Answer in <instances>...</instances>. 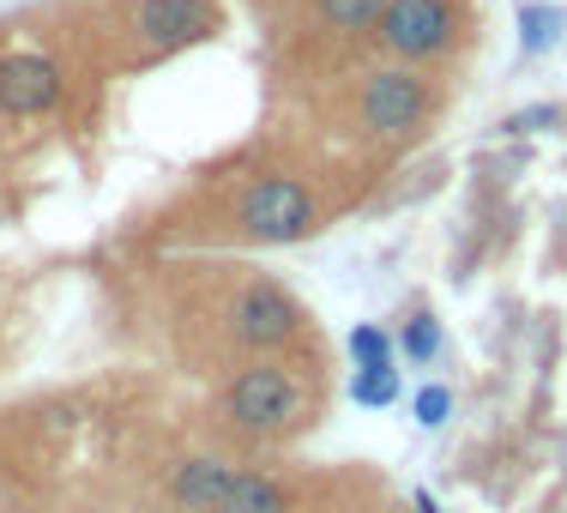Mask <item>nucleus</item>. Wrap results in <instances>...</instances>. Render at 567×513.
Segmentation results:
<instances>
[{
	"label": "nucleus",
	"instance_id": "0eeeda50",
	"mask_svg": "<svg viewBox=\"0 0 567 513\" xmlns=\"http://www.w3.org/2000/svg\"><path fill=\"white\" fill-rule=\"evenodd\" d=\"M229 483H236V471H229L224 459H182V465L169 471V495L182 507H199V513H218Z\"/></svg>",
	"mask_w": 567,
	"mask_h": 513
},
{
	"label": "nucleus",
	"instance_id": "1a4fd4ad",
	"mask_svg": "<svg viewBox=\"0 0 567 513\" xmlns=\"http://www.w3.org/2000/svg\"><path fill=\"white\" fill-rule=\"evenodd\" d=\"M513 24H519V55L537 61L567 37V7H556V0H519Z\"/></svg>",
	"mask_w": 567,
	"mask_h": 513
},
{
	"label": "nucleus",
	"instance_id": "423d86ee",
	"mask_svg": "<svg viewBox=\"0 0 567 513\" xmlns=\"http://www.w3.org/2000/svg\"><path fill=\"white\" fill-rule=\"evenodd\" d=\"M229 332L248 350H278L296 332V302L278 285H248L236 296V308H229Z\"/></svg>",
	"mask_w": 567,
	"mask_h": 513
},
{
	"label": "nucleus",
	"instance_id": "f03ea898",
	"mask_svg": "<svg viewBox=\"0 0 567 513\" xmlns=\"http://www.w3.org/2000/svg\"><path fill=\"white\" fill-rule=\"evenodd\" d=\"M381 43L399 61H429L453 43V7L447 0H386Z\"/></svg>",
	"mask_w": 567,
	"mask_h": 513
},
{
	"label": "nucleus",
	"instance_id": "9d476101",
	"mask_svg": "<svg viewBox=\"0 0 567 513\" xmlns=\"http://www.w3.org/2000/svg\"><path fill=\"white\" fill-rule=\"evenodd\" d=\"M218 513H284V490L272 478H260V471H236Z\"/></svg>",
	"mask_w": 567,
	"mask_h": 513
},
{
	"label": "nucleus",
	"instance_id": "f257e3e1",
	"mask_svg": "<svg viewBox=\"0 0 567 513\" xmlns=\"http://www.w3.org/2000/svg\"><path fill=\"white\" fill-rule=\"evenodd\" d=\"M236 218L254 242L284 248V242H302L308 229H315V194H308L296 175H260V182L241 194Z\"/></svg>",
	"mask_w": 567,
	"mask_h": 513
},
{
	"label": "nucleus",
	"instance_id": "39448f33",
	"mask_svg": "<svg viewBox=\"0 0 567 513\" xmlns=\"http://www.w3.org/2000/svg\"><path fill=\"white\" fill-rule=\"evenodd\" d=\"M61 98V66L49 55H37V49H12L7 61H0V115H43L55 110Z\"/></svg>",
	"mask_w": 567,
	"mask_h": 513
},
{
	"label": "nucleus",
	"instance_id": "f8f14e48",
	"mask_svg": "<svg viewBox=\"0 0 567 513\" xmlns=\"http://www.w3.org/2000/svg\"><path fill=\"white\" fill-rule=\"evenodd\" d=\"M344 350H350V362H357V369H386L399 345H393V332H386V327H374V320H362V327H350Z\"/></svg>",
	"mask_w": 567,
	"mask_h": 513
},
{
	"label": "nucleus",
	"instance_id": "9b49d317",
	"mask_svg": "<svg viewBox=\"0 0 567 513\" xmlns=\"http://www.w3.org/2000/svg\"><path fill=\"white\" fill-rule=\"evenodd\" d=\"M404 393V381H399V369L386 362V369H357L350 375V399L362 404V411H386Z\"/></svg>",
	"mask_w": 567,
	"mask_h": 513
},
{
	"label": "nucleus",
	"instance_id": "f3484780",
	"mask_svg": "<svg viewBox=\"0 0 567 513\" xmlns=\"http://www.w3.org/2000/svg\"><path fill=\"white\" fill-rule=\"evenodd\" d=\"M411 513H441V502H435L429 490H416V495H411Z\"/></svg>",
	"mask_w": 567,
	"mask_h": 513
},
{
	"label": "nucleus",
	"instance_id": "ddd939ff",
	"mask_svg": "<svg viewBox=\"0 0 567 513\" xmlns=\"http://www.w3.org/2000/svg\"><path fill=\"white\" fill-rule=\"evenodd\" d=\"M399 350H404V362H416V369H429V362L441 357V320L429 315H411L404 320V339H399Z\"/></svg>",
	"mask_w": 567,
	"mask_h": 513
},
{
	"label": "nucleus",
	"instance_id": "7ed1b4c3",
	"mask_svg": "<svg viewBox=\"0 0 567 513\" xmlns=\"http://www.w3.org/2000/svg\"><path fill=\"white\" fill-rule=\"evenodd\" d=\"M357 115L369 133H416L429 115V85L416 73H404V66H381V73L362 85Z\"/></svg>",
	"mask_w": 567,
	"mask_h": 513
},
{
	"label": "nucleus",
	"instance_id": "20e7f679",
	"mask_svg": "<svg viewBox=\"0 0 567 513\" xmlns=\"http://www.w3.org/2000/svg\"><path fill=\"white\" fill-rule=\"evenodd\" d=\"M296 411H302V393H296V381L284 369H272V362L241 369L236 387H229V417L241 429H284Z\"/></svg>",
	"mask_w": 567,
	"mask_h": 513
},
{
	"label": "nucleus",
	"instance_id": "2eb2a0df",
	"mask_svg": "<svg viewBox=\"0 0 567 513\" xmlns=\"http://www.w3.org/2000/svg\"><path fill=\"white\" fill-rule=\"evenodd\" d=\"M567 110L561 103H525V110H513L502 121V133H513V140H532V133H549V127H561Z\"/></svg>",
	"mask_w": 567,
	"mask_h": 513
},
{
	"label": "nucleus",
	"instance_id": "4468645a",
	"mask_svg": "<svg viewBox=\"0 0 567 513\" xmlns=\"http://www.w3.org/2000/svg\"><path fill=\"white\" fill-rule=\"evenodd\" d=\"M315 7L332 31H369V24H381L386 0H315Z\"/></svg>",
	"mask_w": 567,
	"mask_h": 513
},
{
	"label": "nucleus",
	"instance_id": "dca6fc26",
	"mask_svg": "<svg viewBox=\"0 0 567 513\" xmlns=\"http://www.w3.org/2000/svg\"><path fill=\"white\" fill-rule=\"evenodd\" d=\"M411 417H416L423 429H441V423L453 417V393H447L441 381H423V387H416V399H411Z\"/></svg>",
	"mask_w": 567,
	"mask_h": 513
},
{
	"label": "nucleus",
	"instance_id": "6e6552de",
	"mask_svg": "<svg viewBox=\"0 0 567 513\" xmlns=\"http://www.w3.org/2000/svg\"><path fill=\"white\" fill-rule=\"evenodd\" d=\"M133 24H140L157 49H175L194 31H206V0H140Z\"/></svg>",
	"mask_w": 567,
	"mask_h": 513
}]
</instances>
